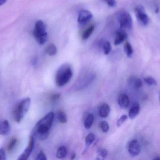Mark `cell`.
Wrapping results in <instances>:
<instances>
[{"mask_svg": "<svg viewBox=\"0 0 160 160\" xmlns=\"http://www.w3.org/2000/svg\"><path fill=\"white\" fill-rule=\"evenodd\" d=\"M10 125L8 120L0 123V134L2 135H8L10 132Z\"/></svg>", "mask_w": 160, "mask_h": 160, "instance_id": "7c38bea8", "label": "cell"}, {"mask_svg": "<svg viewBox=\"0 0 160 160\" xmlns=\"http://www.w3.org/2000/svg\"><path fill=\"white\" fill-rule=\"evenodd\" d=\"M54 113L51 112L38 122L34 129L33 135L38 140L43 141L48 138L54 120Z\"/></svg>", "mask_w": 160, "mask_h": 160, "instance_id": "6da1fadb", "label": "cell"}, {"mask_svg": "<svg viewBox=\"0 0 160 160\" xmlns=\"http://www.w3.org/2000/svg\"><path fill=\"white\" fill-rule=\"evenodd\" d=\"M36 160H47V157L46 155L44 154V152L42 151H40L39 154L38 155Z\"/></svg>", "mask_w": 160, "mask_h": 160, "instance_id": "f1b7e54d", "label": "cell"}, {"mask_svg": "<svg viewBox=\"0 0 160 160\" xmlns=\"http://www.w3.org/2000/svg\"><path fill=\"white\" fill-rule=\"evenodd\" d=\"M60 97H61V95H60V94H54V95L51 96V99L52 100V101H57L60 99Z\"/></svg>", "mask_w": 160, "mask_h": 160, "instance_id": "1f68e13d", "label": "cell"}, {"mask_svg": "<svg viewBox=\"0 0 160 160\" xmlns=\"http://www.w3.org/2000/svg\"><path fill=\"white\" fill-rule=\"evenodd\" d=\"M144 80V81L149 85H157V82L156 80L151 76L146 77Z\"/></svg>", "mask_w": 160, "mask_h": 160, "instance_id": "d4e9b609", "label": "cell"}, {"mask_svg": "<svg viewBox=\"0 0 160 160\" xmlns=\"http://www.w3.org/2000/svg\"><path fill=\"white\" fill-rule=\"evenodd\" d=\"M67 155V150L65 147H60L56 151V156L58 158L63 159Z\"/></svg>", "mask_w": 160, "mask_h": 160, "instance_id": "9a60e30c", "label": "cell"}, {"mask_svg": "<svg viewBox=\"0 0 160 160\" xmlns=\"http://www.w3.org/2000/svg\"><path fill=\"white\" fill-rule=\"evenodd\" d=\"M76 154H73V155H72V156H71V159H74L76 158Z\"/></svg>", "mask_w": 160, "mask_h": 160, "instance_id": "836d02e7", "label": "cell"}, {"mask_svg": "<svg viewBox=\"0 0 160 160\" xmlns=\"http://www.w3.org/2000/svg\"><path fill=\"white\" fill-rule=\"evenodd\" d=\"M140 111V107L139 104H136L130 110L129 116L131 119L135 118L139 114Z\"/></svg>", "mask_w": 160, "mask_h": 160, "instance_id": "5bb4252c", "label": "cell"}, {"mask_svg": "<svg viewBox=\"0 0 160 160\" xmlns=\"http://www.w3.org/2000/svg\"><path fill=\"white\" fill-rule=\"evenodd\" d=\"M93 18V15L87 10H82L79 13L78 22L80 23H85L90 21Z\"/></svg>", "mask_w": 160, "mask_h": 160, "instance_id": "9c48e42d", "label": "cell"}, {"mask_svg": "<svg viewBox=\"0 0 160 160\" xmlns=\"http://www.w3.org/2000/svg\"><path fill=\"white\" fill-rule=\"evenodd\" d=\"M130 82L136 89L141 88L142 85V82L141 79L137 78V77L136 78V77H133V78H131L130 80Z\"/></svg>", "mask_w": 160, "mask_h": 160, "instance_id": "d6986e66", "label": "cell"}, {"mask_svg": "<svg viewBox=\"0 0 160 160\" xmlns=\"http://www.w3.org/2000/svg\"><path fill=\"white\" fill-rule=\"evenodd\" d=\"M6 159V154L3 148H1L0 149V160H5Z\"/></svg>", "mask_w": 160, "mask_h": 160, "instance_id": "4dcf8cb0", "label": "cell"}, {"mask_svg": "<svg viewBox=\"0 0 160 160\" xmlns=\"http://www.w3.org/2000/svg\"><path fill=\"white\" fill-rule=\"evenodd\" d=\"M128 119V116L126 115L122 116L118 119L117 123V126L118 127H120L123 125V123Z\"/></svg>", "mask_w": 160, "mask_h": 160, "instance_id": "83f0119b", "label": "cell"}, {"mask_svg": "<svg viewBox=\"0 0 160 160\" xmlns=\"http://www.w3.org/2000/svg\"><path fill=\"white\" fill-rule=\"evenodd\" d=\"M73 75L72 67L69 64L62 65L56 73L55 82L59 87L64 86L71 80Z\"/></svg>", "mask_w": 160, "mask_h": 160, "instance_id": "7a4b0ae2", "label": "cell"}, {"mask_svg": "<svg viewBox=\"0 0 160 160\" xmlns=\"http://www.w3.org/2000/svg\"><path fill=\"white\" fill-rule=\"evenodd\" d=\"M105 1L107 4L111 7H115L116 6V2L115 0H105Z\"/></svg>", "mask_w": 160, "mask_h": 160, "instance_id": "f546056e", "label": "cell"}, {"mask_svg": "<svg viewBox=\"0 0 160 160\" xmlns=\"http://www.w3.org/2000/svg\"><path fill=\"white\" fill-rule=\"evenodd\" d=\"M35 141L34 136L33 135L30 136L29 139V144L27 148L24 150L22 154L20 156L18 160H27L32 154L34 147Z\"/></svg>", "mask_w": 160, "mask_h": 160, "instance_id": "52a82bcc", "label": "cell"}, {"mask_svg": "<svg viewBox=\"0 0 160 160\" xmlns=\"http://www.w3.org/2000/svg\"><path fill=\"white\" fill-rule=\"evenodd\" d=\"M100 127L103 132H107L109 130V126L107 122L105 121H102L100 123Z\"/></svg>", "mask_w": 160, "mask_h": 160, "instance_id": "484cf974", "label": "cell"}, {"mask_svg": "<svg viewBox=\"0 0 160 160\" xmlns=\"http://www.w3.org/2000/svg\"><path fill=\"white\" fill-rule=\"evenodd\" d=\"M57 117L60 123L65 124L68 122L66 114L62 111H59L57 113Z\"/></svg>", "mask_w": 160, "mask_h": 160, "instance_id": "ac0fdd59", "label": "cell"}, {"mask_svg": "<svg viewBox=\"0 0 160 160\" xmlns=\"http://www.w3.org/2000/svg\"><path fill=\"white\" fill-rule=\"evenodd\" d=\"M18 140L17 138H13L10 140L9 144H8V152H11L14 149V147L16 146L17 144Z\"/></svg>", "mask_w": 160, "mask_h": 160, "instance_id": "cb8c5ba5", "label": "cell"}, {"mask_svg": "<svg viewBox=\"0 0 160 160\" xmlns=\"http://www.w3.org/2000/svg\"><path fill=\"white\" fill-rule=\"evenodd\" d=\"M118 105L123 109H127L130 105V100L126 94H120L118 99Z\"/></svg>", "mask_w": 160, "mask_h": 160, "instance_id": "30bf717a", "label": "cell"}, {"mask_svg": "<svg viewBox=\"0 0 160 160\" xmlns=\"http://www.w3.org/2000/svg\"><path fill=\"white\" fill-rule=\"evenodd\" d=\"M94 116L92 114H89L86 117L85 119L84 123V127L86 129H89L93 125V122H94Z\"/></svg>", "mask_w": 160, "mask_h": 160, "instance_id": "2e32d148", "label": "cell"}, {"mask_svg": "<svg viewBox=\"0 0 160 160\" xmlns=\"http://www.w3.org/2000/svg\"><path fill=\"white\" fill-rule=\"evenodd\" d=\"M154 160H160V157L156 158L154 159Z\"/></svg>", "mask_w": 160, "mask_h": 160, "instance_id": "e575fe53", "label": "cell"}, {"mask_svg": "<svg viewBox=\"0 0 160 160\" xmlns=\"http://www.w3.org/2000/svg\"><path fill=\"white\" fill-rule=\"evenodd\" d=\"M159 100H160V97H159Z\"/></svg>", "mask_w": 160, "mask_h": 160, "instance_id": "d590c367", "label": "cell"}, {"mask_svg": "<svg viewBox=\"0 0 160 160\" xmlns=\"http://www.w3.org/2000/svg\"><path fill=\"white\" fill-rule=\"evenodd\" d=\"M134 12L136 18L142 25L147 26L149 23V17L146 13L145 9L142 5H137L134 8Z\"/></svg>", "mask_w": 160, "mask_h": 160, "instance_id": "8992f818", "label": "cell"}, {"mask_svg": "<svg viewBox=\"0 0 160 160\" xmlns=\"http://www.w3.org/2000/svg\"><path fill=\"white\" fill-rule=\"evenodd\" d=\"M107 151L104 148H99L98 151V156L102 159H104L107 156Z\"/></svg>", "mask_w": 160, "mask_h": 160, "instance_id": "4316f807", "label": "cell"}, {"mask_svg": "<svg viewBox=\"0 0 160 160\" xmlns=\"http://www.w3.org/2000/svg\"><path fill=\"white\" fill-rule=\"evenodd\" d=\"M57 49L56 46L53 44H50L47 47L46 53L50 56H53L57 54Z\"/></svg>", "mask_w": 160, "mask_h": 160, "instance_id": "e0dca14e", "label": "cell"}, {"mask_svg": "<svg viewBox=\"0 0 160 160\" xmlns=\"http://www.w3.org/2000/svg\"><path fill=\"white\" fill-rule=\"evenodd\" d=\"M31 103V99L27 98L21 101L16 105L13 111V118L15 121L18 123L21 122L25 115L28 112Z\"/></svg>", "mask_w": 160, "mask_h": 160, "instance_id": "3957f363", "label": "cell"}, {"mask_svg": "<svg viewBox=\"0 0 160 160\" xmlns=\"http://www.w3.org/2000/svg\"><path fill=\"white\" fill-rule=\"evenodd\" d=\"M128 37V34L124 30H119L116 33V37L115 39L114 45H118L123 42Z\"/></svg>", "mask_w": 160, "mask_h": 160, "instance_id": "8fae6325", "label": "cell"}, {"mask_svg": "<svg viewBox=\"0 0 160 160\" xmlns=\"http://www.w3.org/2000/svg\"><path fill=\"white\" fill-rule=\"evenodd\" d=\"M124 49L127 56L128 57H131L133 53V49L131 44L129 42H126L124 45Z\"/></svg>", "mask_w": 160, "mask_h": 160, "instance_id": "44dd1931", "label": "cell"}, {"mask_svg": "<svg viewBox=\"0 0 160 160\" xmlns=\"http://www.w3.org/2000/svg\"><path fill=\"white\" fill-rule=\"evenodd\" d=\"M110 107L109 105L104 103L100 107L99 111L100 116L102 118H106L109 116L110 113Z\"/></svg>", "mask_w": 160, "mask_h": 160, "instance_id": "4fadbf2b", "label": "cell"}, {"mask_svg": "<svg viewBox=\"0 0 160 160\" xmlns=\"http://www.w3.org/2000/svg\"><path fill=\"white\" fill-rule=\"evenodd\" d=\"M7 0H0V6L5 3Z\"/></svg>", "mask_w": 160, "mask_h": 160, "instance_id": "d6a6232c", "label": "cell"}, {"mask_svg": "<svg viewBox=\"0 0 160 160\" xmlns=\"http://www.w3.org/2000/svg\"><path fill=\"white\" fill-rule=\"evenodd\" d=\"M118 20L122 29L131 30L132 28V20L128 11L123 10L118 14Z\"/></svg>", "mask_w": 160, "mask_h": 160, "instance_id": "5b68a950", "label": "cell"}, {"mask_svg": "<svg viewBox=\"0 0 160 160\" xmlns=\"http://www.w3.org/2000/svg\"><path fill=\"white\" fill-rule=\"evenodd\" d=\"M128 152L130 155L132 157H136L140 154L141 147L138 141L133 140L128 145Z\"/></svg>", "mask_w": 160, "mask_h": 160, "instance_id": "ba28073f", "label": "cell"}, {"mask_svg": "<svg viewBox=\"0 0 160 160\" xmlns=\"http://www.w3.org/2000/svg\"><path fill=\"white\" fill-rule=\"evenodd\" d=\"M102 46V49H103L104 54L106 55L109 54L112 50V46H111L110 42L107 40L103 41Z\"/></svg>", "mask_w": 160, "mask_h": 160, "instance_id": "7402d4cb", "label": "cell"}, {"mask_svg": "<svg viewBox=\"0 0 160 160\" xmlns=\"http://www.w3.org/2000/svg\"><path fill=\"white\" fill-rule=\"evenodd\" d=\"M33 35L38 43L40 45H44L48 40V33L46 31V26L42 20H38L36 22Z\"/></svg>", "mask_w": 160, "mask_h": 160, "instance_id": "277c9868", "label": "cell"}, {"mask_svg": "<svg viewBox=\"0 0 160 160\" xmlns=\"http://www.w3.org/2000/svg\"><path fill=\"white\" fill-rule=\"evenodd\" d=\"M95 29V26L94 25H90L88 28L86 29L82 34V38L83 39H88L92 34V33Z\"/></svg>", "mask_w": 160, "mask_h": 160, "instance_id": "ffe728a7", "label": "cell"}, {"mask_svg": "<svg viewBox=\"0 0 160 160\" xmlns=\"http://www.w3.org/2000/svg\"><path fill=\"white\" fill-rule=\"evenodd\" d=\"M95 140V135L92 133H89L85 138V144L87 147H89Z\"/></svg>", "mask_w": 160, "mask_h": 160, "instance_id": "603a6c76", "label": "cell"}]
</instances>
